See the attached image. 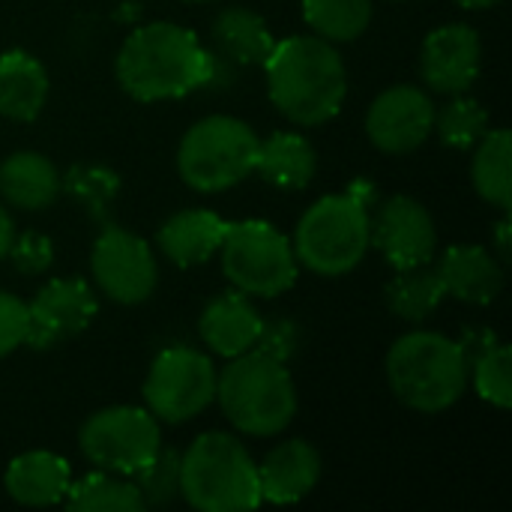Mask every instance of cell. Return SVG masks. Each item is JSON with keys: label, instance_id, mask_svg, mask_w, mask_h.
Listing matches in <instances>:
<instances>
[{"label": "cell", "instance_id": "6da1fadb", "mask_svg": "<svg viewBox=\"0 0 512 512\" xmlns=\"http://www.w3.org/2000/svg\"><path fill=\"white\" fill-rule=\"evenodd\" d=\"M213 54L198 42L189 27L153 21L129 33L114 72L120 87L138 102L180 99L207 87Z\"/></svg>", "mask_w": 512, "mask_h": 512}, {"label": "cell", "instance_id": "7a4b0ae2", "mask_svg": "<svg viewBox=\"0 0 512 512\" xmlns=\"http://www.w3.org/2000/svg\"><path fill=\"white\" fill-rule=\"evenodd\" d=\"M273 105L297 126L333 120L348 93V72L339 51L321 36H288L273 45L267 63Z\"/></svg>", "mask_w": 512, "mask_h": 512}, {"label": "cell", "instance_id": "3957f363", "mask_svg": "<svg viewBox=\"0 0 512 512\" xmlns=\"http://www.w3.org/2000/svg\"><path fill=\"white\" fill-rule=\"evenodd\" d=\"M387 381L402 405L423 414H441L456 405L468 387V357L450 336L414 330L393 342L387 354Z\"/></svg>", "mask_w": 512, "mask_h": 512}, {"label": "cell", "instance_id": "277c9868", "mask_svg": "<svg viewBox=\"0 0 512 512\" xmlns=\"http://www.w3.org/2000/svg\"><path fill=\"white\" fill-rule=\"evenodd\" d=\"M216 399L234 429L252 438L285 432L297 414V387L282 360L261 351L231 357L216 378Z\"/></svg>", "mask_w": 512, "mask_h": 512}, {"label": "cell", "instance_id": "5b68a950", "mask_svg": "<svg viewBox=\"0 0 512 512\" xmlns=\"http://www.w3.org/2000/svg\"><path fill=\"white\" fill-rule=\"evenodd\" d=\"M180 495L201 512L255 510L261 504L258 465L234 435H198L180 456Z\"/></svg>", "mask_w": 512, "mask_h": 512}, {"label": "cell", "instance_id": "8992f818", "mask_svg": "<svg viewBox=\"0 0 512 512\" xmlns=\"http://www.w3.org/2000/svg\"><path fill=\"white\" fill-rule=\"evenodd\" d=\"M258 141L249 123L210 114L186 129L177 147V171L195 192H225L255 171Z\"/></svg>", "mask_w": 512, "mask_h": 512}, {"label": "cell", "instance_id": "52a82bcc", "mask_svg": "<svg viewBox=\"0 0 512 512\" xmlns=\"http://www.w3.org/2000/svg\"><path fill=\"white\" fill-rule=\"evenodd\" d=\"M291 246L306 270L345 276L369 252V207L348 192L327 195L303 213Z\"/></svg>", "mask_w": 512, "mask_h": 512}, {"label": "cell", "instance_id": "ba28073f", "mask_svg": "<svg viewBox=\"0 0 512 512\" xmlns=\"http://www.w3.org/2000/svg\"><path fill=\"white\" fill-rule=\"evenodd\" d=\"M219 255L228 282L249 297H279L297 282L291 240L264 219L228 222Z\"/></svg>", "mask_w": 512, "mask_h": 512}, {"label": "cell", "instance_id": "9c48e42d", "mask_svg": "<svg viewBox=\"0 0 512 512\" xmlns=\"http://www.w3.org/2000/svg\"><path fill=\"white\" fill-rule=\"evenodd\" d=\"M78 447L99 471L132 477L162 447L159 420L147 408L114 405L87 417L78 432Z\"/></svg>", "mask_w": 512, "mask_h": 512}, {"label": "cell", "instance_id": "30bf717a", "mask_svg": "<svg viewBox=\"0 0 512 512\" xmlns=\"http://www.w3.org/2000/svg\"><path fill=\"white\" fill-rule=\"evenodd\" d=\"M216 366L207 354L177 345L156 354L144 381V405L162 423H186L216 399Z\"/></svg>", "mask_w": 512, "mask_h": 512}, {"label": "cell", "instance_id": "8fae6325", "mask_svg": "<svg viewBox=\"0 0 512 512\" xmlns=\"http://www.w3.org/2000/svg\"><path fill=\"white\" fill-rule=\"evenodd\" d=\"M90 270H93V282L99 285V291L108 300L123 303V306L144 303L159 282L150 243L111 222L102 225L93 243Z\"/></svg>", "mask_w": 512, "mask_h": 512}, {"label": "cell", "instance_id": "7c38bea8", "mask_svg": "<svg viewBox=\"0 0 512 512\" xmlns=\"http://www.w3.org/2000/svg\"><path fill=\"white\" fill-rule=\"evenodd\" d=\"M369 246L396 270L429 264L438 246L432 213L411 195L387 198L378 213L369 216Z\"/></svg>", "mask_w": 512, "mask_h": 512}, {"label": "cell", "instance_id": "4fadbf2b", "mask_svg": "<svg viewBox=\"0 0 512 512\" xmlns=\"http://www.w3.org/2000/svg\"><path fill=\"white\" fill-rule=\"evenodd\" d=\"M99 312V300L84 279H54L27 303L24 345L48 351L84 333Z\"/></svg>", "mask_w": 512, "mask_h": 512}, {"label": "cell", "instance_id": "5bb4252c", "mask_svg": "<svg viewBox=\"0 0 512 512\" xmlns=\"http://www.w3.org/2000/svg\"><path fill=\"white\" fill-rule=\"evenodd\" d=\"M432 123H435L432 99L414 84H396L369 105L366 135L378 150L402 156L417 150L432 135Z\"/></svg>", "mask_w": 512, "mask_h": 512}, {"label": "cell", "instance_id": "9a60e30c", "mask_svg": "<svg viewBox=\"0 0 512 512\" xmlns=\"http://www.w3.org/2000/svg\"><path fill=\"white\" fill-rule=\"evenodd\" d=\"M480 36L468 24H444L432 30L420 51L423 81L444 96L468 93L480 75Z\"/></svg>", "mask_w": 512, "mask_h": 512}, {"label": "cell", "instance_id": "2e32d148", "mask_svg": "<svg viewBox=\"0 0 512 512\" xmlns=\"http://www.w3.org/2000/svg\"><path fill=\"white\" fill-rule=\"evenodd\" d=\"M321 480V456L318 450L303 441H285L273 447L264 462L258 465V489L261 504H297L303 501Z\"/></svg>", "mask_w": 512, "mask_h": 512}, {"label": "cell", "instance_id": "e0dca14e", "mask_svg": "<svg viewBox=\"0 0 512 512\" xmlns=\"http://www.w3.org/2000/svg\"><path fill=\"white\" fill-rule=\"evenodd\" d=\"M261 324H264V318L249 303V294L228 291V294L213 297L204 306V312L198 318V333L213 354L231 360V357H240L255 348Z\"/></svg>", "mask_w": 512, "mask_h": 512}, {"label": "cell", "instance_id": "ac0fdd59", "mask_svg": "<svg viewBox=\"0 0 512 512\" xmlns=\"http://www.w3.org/2000/svg\"><path fill=\"white\" fill-rule=\"evenodd\" d=\"M441 282L447 297L471 306H489L504 288V267L486 246H450L441 258Z\"/></svg>", "mask_w": 512, "mask_h": 512}, {"label": "cell", "instance_id": "d6986e66", "mask_svg": "<svg viewBox=\"0 0 512 512\" xmlns=\"http://www.w3.org/2000/svg\"><path fill=\"white\" fill-rule=\"evenodd\" d=\"M3 483L9 498L24 507H54L66 498L72 471L63 456H54L48 450H30L9 462Z\"/></svg>", "mask_w": 512, "mask_h": 512}, {"label": "cell", "instance_id": "ffe728a7", "mask_svg": "<svg viewBox=\"0 0 512 512\" xmlns=\"http://www.w3.org/2000/svg\"><path fill=\"white\" fill-rule=\"evenodd\" d=\"M228 222L213 210H180L159 228V249L177 267H195L210 261L225 237Z\"/></svg>", "mask_w": 512, "mask_h": 512}, {"label": "cell", "instance_id": "44dd1931", "mask_svg": "<svg viewBox=\"0 0 512 512\" xmlns=\"http://www.w3.org/2000/svg\"><path fill=\"white\" fill-rule=\"evenodd\" d=\"M48 99V72L45 66L21 51L0 54V114L9 120H36Z\"/></svg>", "mask_w": 512, "mask_h": 512}, {"label": "cell", "instance_id": "7402d4cb", "mask_svg": "<svg viewBox=\"0 0 512 512\" xmlns=\"http://www.w3.org/2000/svg\"><path fill=\"white\" fill-rule=\"evenodd\" d=\"M60 192V174L42 153L21 150L0 165V195L21 210H45Z\"/></svg>", "mask_w": 512, "mask_h": 512}, {"label": "cell", "instance_id": "603a6c76", "mask_svg": "<svg viewBox=\"0 0 512 512\" xmlns=\"http://www.w3.org/2000/svg\"><path fill=\"white\" fill-rule=\"evenodd\" d=\"M213 42L222 60L240 63V66H264L276 45L267 21L258 12L243 9V6H231L216 15Z\"/></svg>", "mask_w": 512, "mask_h": 512}, {"label": "cell", "instance_id": "cb8c5ba5", "mask_svg": "<svg viewBox=\"0 0 512 512\" xmlns=\"http://www.w3.org/2000/svg\"><path fill=\"white\" fill-rule=\"evenodd\" d=\"M468 357V372H474V387L480 399L495 408L512 405V351L492 330H468L459 342Z\"/></svg>", "mask_w": 512, "mask_h": 512}, {"label": "cell", "instance_id": "d4e9b609", "mask_svg": "<svg viewBox=\"0 0 512 512\" xmlns=\"http://www.w3.org/2000/svg\"><path fill=\"white\" fill-rule=\"evenodd\" d=\"M318 156L300 132H273L258 141L255 171L279 189H306L315 177Z\"/></svg>", "mask_w": 512, "mask_h": 512}, {"label": "cell", "instance_id": "484cf974", "mask_svg": "<svg viewBox=\"0 0 512 512\" xmlns=\"http://www.w3.org/2000/svg\"><path fill=\"white\" fill-rule=\"evenodd\" d=\"M510 156V132L507 129H495V132H486L477 141V153H474V165H471V177H474L477 195L483 201H489L492 207L504 210V213H510L512 207Z\"/></svg>", "mask_w": 512, "mask_h": 512}, {"label": "cell", "instance_id": "4316f807", "mask_svg": "<svg viewBox=\"0 0 512 512\" xmlns=\"http://www.w3.org/2000/svg\"><path fill=\"white\" fill-rule=\"evenodd\" d=\"M444 297H447V291H444L441 273L426 267V264L399 270L393 276V282L387 285V306H390V312L399 315L408 324L426 321L441 306Z\"/></svg>", "mask_w": 512, "mask_h": 512}, {"label": "cell", "instance_id": "83f0119b", "mask_svg": "<svg viewBox=\"0 0 512 512\" xmlns=\"http://www.w3.org/2000/svg\"><path fill=\"white\" fill-rule=\"evenodd\" d=\"M63 501L75 512H141L147 507L135 483L117 480L108 471H96L78 483H69Z\"/></svg>", "mask_w": 512, "mask_h": 512}, {"label": "cell", "instance_id": "f1b7e54d", "mask_svg": "<svg viewBox=\"0 0 512 512\" xmlns=\"http://www.w3.org/2000/svg\"><path fill=\"white\" fill-rule=\"evenodd\" d=\"M303 18L327 42H351L372 21V0H303Z\"/></svg>", "mask_w": 512, "mask_h": 512}, {"label": "cell", "instance_id": "f546056e", "mask_svg": "<svg viewBox=\"0 0 512 512\" xmlns=\"http://www.w3.org/2000/svg\"><path fill=\"white\" fill-rule=\"evenodd\" d=\"M60 189H66L78 204H84L93 219L108 225L111 204L120 192V177L105 165H72L60 177Z\"/></svg>", "mask_w": 512, "mask_h": 512}, {"label": "cell", "instance_id": "4dcf8cb0", "mask_svg": "<svg viewBox=\"0 0 512 512\" xmlns=\"http://www.w3.org/2000/svg\"><path fill=\"white\" fill-rule=\"evenodd\" d=\"M486 126H489V111L477 99H468L459 93L441 111L435 108L432 132H438V138L453 150H471L489 132Z\"/></svg>", "mask_w": 512, "mask_h": 512}, {"label": "cell", "instance_id": "1f68e13d", "mask_svg": "<svg viewBox=\"0 0 512 512\" xmlns=\"http://www.w3.org/2000/svg\"><path fill=\"white\" fill-rule=\"evenodd\" d=\"M132 483L138 486L144 504H168L180 492V453L171 447H159V453L132 474Z\"/></svg>", "mask_w": 512, "mask_h": 512}, {"label": "cell", "instance_id": "d6a6232c", "mask_svg": "<svg viewBox=\"0 0 512 512\" xmlns=\"http://www.w3.org/2000/svg\"><path fill=\"white\" fill-rule=\"evenodd\" d=\"M6 255H9L12 267H15L18 273H24V276L45 273V270H51V264H54V246H51V240H48L45 234H39V231H24L21 237H15Z\"/></svg>", "mask_w": 512, "mask_h": 512}, {"label": "cell", "instance_id": "836d02e7", "mask_svg": "<svg viewBox=\"0 0 512 512\" xmlns=\"http://www.w3.org/2000/svg\"><path fill=\"white\" fill-rule=\"evenodd\" d=\"M297 342H300V330H297V324H294V321H288V318H276V321H264V324H261V333H258L255 351L270 354L273 360L288 363V360L297 354Z\"/></svg>", "mask_w": 512, "mask_h": 512}, {"label": "cell", "instance_id": "e575fe53", "mask_svg": "<svg viewBox=\"0 0 512 512\" xmlns=\"http://www.w3.org/2000/svg\"><path fill=\"white\" fill-rule=\"evenodd\" d=\"M27 336V303L15 294L0 291V360L24 345Z\"/></svg>", "mask_w": 512, "mask_h": 512}, {"label": "cell", "instance_id": "d590c367", "mask_svg": "<svg viewBox=\"0 0 512 512\" xmlns=\"http://www.w3.org/2000/svg\"><path fill=\"white\" fill-rule=\"evenodd\" d=\"M12 240H15V222H12L9 210L0 204V258H6V252H9V246H12Z\"/></svg>", "mask_w": 512, "mask_h": 512}, {"label": "cell", "instance_id": "8d00e7d4", "mask_svg": "<svg viewBox=\"0 0 512 512\" xmlns=\"http://www.w3.org/2000/svg\"><path fill=\"white\" fill-rule=\"evenodd\" d=\"M495 243H498V255L507 261V258H510V219H501V222H498Z\"/></svg>", "mask_w": 512, "mask_h": 512}, {"label": "cell", "instance_id": "74e56055", "mask_svg": "<svg viewBox=\"0 0 512 512\" xmlns=\"http://www.w3.org/2000/svg\"><path fill=\"white\" fill-rule=\"evenodd\" d=\"M459 6H465V9H489V6H495L498 0H456Z\"/></svg>", "mask_w": 512, "mask_h": 512}, {"label": "cell", "instance_id": "f35d334b", "mask_svg": "<svg viewBox=\"0 0 512 512\" xmlns=\"http://www.w3.org/2000/svg\"><path fill=\"white\" fill-rule=\"evenodd\" d=\"M192 3H210V0H192Z\"/></svg>", "mask_w": 512, "mask_h": 512}]
</instances>
